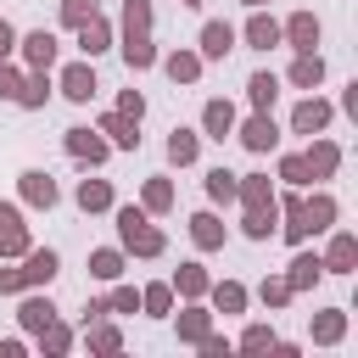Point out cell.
Masks as SVG:
<instances>
[{"mask_svg":"<svg viewBox=\"0 0 358 358\" xmlns=\"http://www.w3.org/2000/svg\"><path fill=\"white\" fill-rule=\"evenodd\" d=\"M112 218H117V241H123V252H134V257H162V229L145 218V207H117L112 201Z\"/></svg>","mask_w":358,"mask_h":358,"instance_id":"6da1fadb","label":"cell"},{"mask_svg":"<svg viewBox=\"0 0 358 358\" xmlns=\"http://www.w3.org/2000/svg\"><path fill=\"white\" fill-rule=\"evenodd\" d=\"M56 90H62L73 106H90V95L101 90V84H95V67H90V56H84V62H67V67H62V78H56Z\"/></svg>","mask_w":358,"mask_h":358,"instance_id":"7a4b0ae2","label":"cell"},{"mask_svg":"<svg viewBox=\"0 0 358 358\" xmlns=\"http://www.w3.org/2000/svg\"><path fill=\"white\" fill-rule=\"evenodd\" d=\"M235 140H241L246 151H257V157H263V151H274V145H280V123H274L268 112H252L246 123H235Z\"/></svg>","mask_w":358,"mask_h":358,"instance_id":"3957f363","label":"cell"},{"mask_svg":"<svg viewBox=\"0 0 358 358\" xmlns=\"http://www.w3.org/2000/svg\"><path fill=\"white\" fill-rule=\"evenodd\" d=\"M34 241H28V224H22V207L17 201H0V257H22Z\"/></svg>","mask_w":358,"mask_h":358,"instance_id":"277c9868","label":"cell"},{"mask_svg":"<svg viewBox=\"0 0 358 358\" xmlns=\"http://www.w3.org/2000/svg\"><path fill=\"white\" fill-rule=\"evenodd\" d=\"M17 50H22V62H28V67H45V73H50V67H56V56H62V45H56V34H50V28L22 34V39H17Z\"/></svg>","mask_w":358,"mask_h":358,"instance_id":"5b68a950","label":"cell"},{"mask_svg":"<svg viewBox=\"0 0 358 358\" xmlns=\"http://www.w3.org/2000/svg\"><path fill=\"white\" fill-rule=\"evenodd\" d=\"M330 117H336V106H330L324 95H308V101H296L291 129H296V134H324V129H330Z\"/></svg>","mask_w":358,"mask_h":358,"instance_id":"8992f818","label":"cell"},{"mask_svg":"<svg viewBox=\"0 0 358 358\" xmlns=\"http://www.w3.org/2000/svg\"><path fill=\"white\" fill-rule=\"evenodd\" d=\"M302 162H308V179H330V173L341 168V145H336V140H324V134H308Z\"/></svg>","mask_w":358,"mask_h":358,"instance_id":"52a82bcc","label":"cell"},{"mask_svg":"<svg viewBox=\"0 0 358 358\" xmlns=\"http://www.w3.org/2000/svg\"><path fill=\"white\" fill-rule=\"evenodd\" d=\"M319 263H324V274H352V268H358V235H352V229H336Z\"/></svg>","mask_w":358,"mask_h":358,"instance_id":"ba28073f","label":"cell"},{"mask_svg":"<svg viewBox=\"0 0 358 358\" xmlns=\"http://www.w3.org/2000/svg\"><path fill=\"white\" fill-rule=\"evenodd\" d=\"M319 34H324V28H319V17H313V11H291V17H285V28H280V39H285L296 56H302V50H313V45H319Z\"/></svg>","mask_w":358,"mask_h":358,"instance_id":"9c48e42d","label":"cell"},{"mask_svg":"<svg viewBox=\"0 0 358 358\" xmlns=\"http://www.w3.org/2000/svg\"><path fill=\"white\" fill-rule=\"evenodd\" d=\"M17 190H22L28 207H45V213L56 207V179H50L45 168H22V173H17Z\"/></svg>","mask_w":358,"mask_h":358,"instance_id":"30bf717a","label":"cell"},{"mask_svg":"<svg viewBox=\"0 0 358 358\" xmlns=\"http://www.w3.org/2000/svg\"><path fill=\"white\" fill-rule=\"evenodd\" d=\"M229 50H235V28H229V22H201L196 56H201V62H224Z\"/></svg>","mask_w":358,"mask_h":358,"instance_id":"8fae6325","label":"cell"},{"mask_svg":"<svg viewBox=\"0 0 358 358\" xmlns=\"http://www.w3.org/2000/svg\"><path fill=\"white\" fill-rule=\"evenodd\" d=\"M95 129L106 134V145H117V151H140V123H134V117H123V112H101Z\"/></svg>","mask_w":358,"mask_h":358,"instance_id":"7c38bea8","label":"cell"},{"mask_svg":"<svg viewBox=\"0 0 358 358\" xmlns=\"http://www.w3.org/2000/svg\"><path fill=\"white\" fill-rule=\"evenodd\" d=\"M56 268H62V257H56L50 246H28V252H22V285H50Z\"/></svg>","mask_w":358,"mask_h":358,"instance_id":"4fadbf2b","label":"cell"},{"mask_svg":"<svg viewBox=\"0 0 358 358\" xmlns=\"http://www.w3.org/2000/svg\"><path fill=\"white\" fill-rule=\"evenodd\" d=\"M235 39H246L252 50H274V45H280V22H274V17H268V11L257 6V11L246 17V28H241Z\"/></svg>","mask_w":358,"mask_h":358,"instance_id":"5bb4252c","label":"cell"},{"mask_svg":"<svg viewBox=\"0 0 358 358\" xmlns=\"http://www.w3.org/2000/svg\"><path fill=\"white\" fill-rule=\"evenodd\" d=\"M67 157H78V162H106V140H101V129H67Z\"/></svg>","mask_w":358,"mask_h":358,"instance_id":"9a60e30c","label":"cell"},{"mask_svg":"<svg viewBox=\"0 0 358 358\" xmlns=\"http://www.w3.org/2000/svg\"><path fill=\"white\" fill-rule=\"evenodd\" d=\"M50 90H56V84H50V73H45V67H28V73H22V84H17V106L39 112V106L50 101Z\"/></svg>","mask_w":358,"mask_h":358,"instance_id":"2e32d148","label":"cell"},{"mask_svg":"<svg viewBox=\"0 0 358 358\" xmlns=\"http://www.w3.org/2000/svg\"><path fill=\"white\" fill-rule=\"evenodd\" d=\"M235 123H241V117H235V106H229V101H207V106H201V129H207V140H218V145H224V140L235 134Z\"/></svg>","mask_w":358,"mask_h":358,"instance_id":"e0dca14e","label":"cell"},{"mask_svg":"<svg viewBox=\"0 0 358 358\" xmlns=\"http://www.w3.org/2000/svg\"><path fill=\"white\" fill-rule=\"evenodd\" d=\"M235 201H241V207H268V201H274L268 173H235Z\"/></svg>","mask_w":358,"mask_h":358,"instance_id":"ac0fdd59","label":"cell"},{"mask_svg":"<svg viewBox=\"0 0 358 358\" xmlns=\"http://www.w3.org/2000/svg\"><path fill=\"white\" fill-rule=\"evenodd\" d=\"M308 336H313L319 347H336V341L347 336V308H324V313H313V324H308Z\"/></svg>","mask_w":358,"mask_h":358,"instance_id":"d6986e66","label":"cell"},{"mask_svg":"<svg viewBox=\"0 0 358 358\" xmlns=\"http://www.w3.org/2000/svg\"><path fill=\"white\" fill-rule=\"evenodd\" d=\"M73 34H78V50H84V56H101V50H106V45H112V22H106V17H101V11H95V17H90V22H78V28H73Z\"/></svg>","mask_w":358,"mask_h":358,"instance_id":"ffe728a7","label":"cell"},{"mask_svg":"<svg viewBox=\"0 0 358 358\" xmlns=\"http://www.w3.org/2000/svg\"><path fill=\"white\" fill-rule=\"evenodd\" d=\"M73 201H78L84 213H112V201H117V196H112V185H106V179H78Z\"/></svg>","mask_w":358,"mask_h":358,"instance_id":"44dd1931","label":"cell"},{"mask_svg":"<svg viewBox=\"0 0 358 358\" xmlns=\"http://www.w3.org/2000/svg\"><path fill=\"white\" fill-rule=\"evenodd\" d=\"M302 218H308V235H324V229L336 224V196H330V190L308 196V201H302Z\"/></svg>","mask_w":358,"mask_h":358,"instance_id":"7402d4cb","label":"cell"},{"mask_svg":"<svg viewBox=\"0 0 358 358\" xmlns=\"http://www.w3.org/2000/svg\"><path fill=\"white\" fill-rule=\"evenodd\" d=\"M319 274H324L319 252H296V257H291V274H285V285H291V291H313V285H319Z\"/></svg>","mask_w":358,"mask_h":358,"instance_id":"603a6c76","label":"cell"},{"mask_svg":"<svg viewBox=\"0 0 358 358\" xmlns=\"http://www.w3.org/2000/svg\"><path fill=\"white\" fill-rule=\"evenodd\" d=\"M123 62H129V73L157 67V45H151V34H123Z\"/></svg>","mask_w":358,"mask_h":358,"instance_id":"cb8c5ba5","label":"cell"},{"mask_svg":"<svg viewBox=\"0 0 358 358\" xmlns=\"http://www.w3.org/2000/svg\"><path fill=\"white\" fill-rule=\"evenodd\" d=\"M162 62V73L173 78V84H196L201 78V56L196 50H173V56H157Z\"/></svg>","mask_w":358,"mask_h":358,"instance_id":"d4e9b609","label":"cell"},{"mask_svg":"<svg viewBox=\"0 0 358 358\" xmlns=\"http://www.w3.org/2000/svg\"><path fill=\"white\" fill-rule=\"evenodd\" d=\"M291 84H296V90H319V84H324V56H319V50H302V56L291 62Z\"/></svg>","mask_w":358,"mask_h":358,"instance_id":"484cf974","label":"cell"},{"mask_svg":"<svg viewBox=\"0 0 358 358\" xmlns=\"http://www.w3.org/2000/svg\"><path fill=\"white\" fill-rule=\"evenodd\" d=\"M224 235H229V229H224L213 213H190V241H196L201 252H218V246H224Z\"/></svg>","mask_w":358,"mask_h":358,"instance_id":"4316f807","label":"cell"},{"mask_svg":"<svg viewBox=\"0 0 358 358\" xmlns=\"http://www.w3.org/2000/svg\"><path fill=\"white\" fill-rule=\"evenodd\" d=\"M17 319H22V330H28V336H39V330L56 319V302H50V296H22Z\"/></svg>","mask_w":358,"mask_h":358,"instance_id":"83f0119b","label":"cell"},{"mask_svg":"<svg viewBox=\"0 0 358 358\" xmlns=\"http://www.w3.org/2000/svg\"><path fill=\"white\" fill-rule=\"evenodd\" d=\"M274 218H280V207H274V201H268V207H246L241 235H246V241H268V235H274Z\"/></svg>","mask_w":358,"mask_h":358,"instance_id":"f1b7e54d","label":"cell"},{"mask_svg":"<svg viewBox=\"0 0 358 358\" xmlns=\"http://www.w3.org/2000/svg\"><path fill=\"white\" fill-rule=\"evenodd\" d=\"M274 95H280V78H274V73H252V78H246V101H252V112H268Z\"/></svg>","mask_w":358,"mask_h":358,"instance_id":"f546056e","label":"cell"},{"mask_svg":"<svg viewBox=\"0 0 358 358\" xmlns=\"http://www.w3.org/2000/svg\"><path fill=\"white\" fill-rule=\"evenodd\" d=\"M196 151H201V134H190V129H173V134H168V162H173V168H190Z\"/></svg>","mask_w":358,"mask_h":358,"instance_id":"4dcf8cb0","label":"cell"},{"mask_svg":"<svg viewBox=\"0 0 358 358\" xmlns=\"http://www.w3.org/2000/svg\"><path fill=\"white\" fill-rule=\"evenodd\" d=\"M207 285H213V280H207L201 263H179V274H173V291H179V296L196 302V296H207Z\"/></svg>","mask_w":358,"mask_h":358,"instance_id":"1f68e13d","label":"cell"},{"mask_svg":"<svg viewBox=\"0 0 358 358\" xmlns=\"http://www.w3.org/2000/svg\"><path fill=\"white\" fill-rule=\"evenodd\" d=\"M213 291V308L218 313H246V285L241 280H218V285H207Z\"/></svg>","mask_w":358,"mask_h":358,"instance_id":"d6a6232c","label":"cell"},{"mask_svg":"<svg viewBox=\"0 0 358 358\" xmlns=\"http://www.w3.org/2000/svg\"><path fill=\"white\" fill-rule=\"evenodd\" d=\"M207 330H213V313H207L201 302H190V308L179 313V341H190V347H196V341H201Z\"/></svg>","mask_w":358,"mask_h":358,"instance_id":"836d02e7","label":"cell"},{"mask_svg":"<svg viewBox=\"0 0 358 358\" xmlns=\"http://www.w3.org/2000/svg\"><path fill=\"white\" fill-rule=\"evenodd\" d=\"M90 274L112 285V280L123 274V252H117V246H95V252H90Z\"/></svg>","mask_w":358,"mask_h":358,"instance_id":"e575fe53","label":"cell"},{"mask_svg":"<svg viewBox=\"0 0 358 358\" xmlns=\"http://www.w3.org/2000/svg\"><path fill=\"white\" fill-rule=\"evenodd\" d=\"M140 313L168 319V313H173V285H162V280H157V285H145V291H140Z\"/></svg>","mask_w":358,"mask_h":358,"instance_id":"d590c367","label":"cell"},{"mask_svg":"<svg viewBox=\"0 0 358 358\" xmlns=\"http://www.w3.org/2000/svg\"><path fill=\"white\" fill-rule=\"evenodd\" d=\"M140 201H145V213H168V207H173V185H168V179L157 173V179H145Z\"/></svg>","mask_w":358,"mask_h":358,"instance_id":"8d00e7d4","label":"cell"},{"mask_svg":"<svg viewBox=\"0 0 358 358\" xmlns=\"http://www.w3.org/2000/svg\"><path fill=\"white\" fill-rule=\"evenodd\" d=\"M123 34H151V0H123Z\"/></svg>","mask_w":358,"mask_h":358,"instance_id":"74e56055","label":"cell"},{"mask_svg":"<svg viewBox=\"0 0 358 358\" xmlns=\"http://www.w3.org/2000/svg\"><path fill=\"white\" fill-rule=\"evenodd\" d=\"M73 347V330L62 324V319H50L45 330H39V352H67Z\"/></svg>","mask_w":358,"mask_h":358,"instance_id":"f35d334b","label":"cell"},{"mask_svg":"<svg viewBox=\"0 0 358 358\" xmlns=\"http://www.w3.org/2000/svg\"><path fill=\"white\" fill-rule=\"evenodd\" d=\"M84 330H90V352H117V347H123V336H117V324H95V319H90Z\"/></svg>","mask_w":358,"mask_h":358,"instance_id":"ab89813d","label":"cell"},{"mask_svg":"<svg viewBox=\"0 0 358 358\" xmlns=\"http://www.w3.org/2000/svg\"><path fill=\"white\" fill-rule=\"evenodd\" d=\"M280 179H285L291 190H302V185H313V179H308V162H302V151H291V157H280Z\"/></svg>","mask_w":358,"mask_h":358,"instance_id":"60d3db41","label":"cell"},{"mask_svg":"<svg viewBox=\"0 0 358 358\" xmlns=\"http://www.w3.org/2000/svg\"><path fill=\"white\" fill-rule=\"evenodd\" d=\"M257 296H263V308H285L296 291L285 285V274H274V280H263V285H257Z\"/></svg>","mask_w":358,"mask_h":358,"instance_id":"b9f144b4","label":"cell"},{"mask_svg":"<svg viewBox=\"0 0 358 358\" xmlns=\"http://www.w3.org/2000/svg\"><path fill=\"white\" fill-rule=\"evenodd\" d=\"M207 196H213V201H235V173H229V168H213V173H207Z\"/></svg>","mask_w":358,"mask_h":358,"instance_id":"7bdbcfd3","label":"cell"},{"mask_svg":"<svg viewBox=\"0 0 358 358\" xmlns=\"http://www.w3.org/2000/svg\"><path fill=\"white\" fill-rule=\"evenodd\" d=\"M268 347H274V330H268V324H246L241 352H268Z\"/></svg>","mask_w":358,"mask_h":358,"instance_id":"ee69618b","label":"cell"},{"mask_svg":"<svg viewBox=\"0 0 358 358\" xmlns=\"http://www.w3.org/2000/svg\"><path fill=\"white\" fill-rule=\"evenodd\" d=\"M106 313H140V291L134 285H117L112 302H106Z\"/></svg>","mask_w":358,"mask_h":358,"instance_id":"f6af8a7d","label":"cell"},{"mask_svg":"<svg viewBox=\"0 0 358 358\" xmlns=\"http://www.w3.org/2000/svg\"><path fill=\"white\" fill-rule=\"evenodd\" d=\"M95 17V0H62V22L67 28H78V22H90Z\"/></svg>","mask_w":358,"mask_h":358,"instance_id":"bcb514c9","label":"cell"},{"mask_svg":"<svg viewBox=\"0 0 358 358\" xmlns=\"http://www.w3.org/2000/svg\"><path fill=\"white\" fill-rule=\"evenodd\" d=\"M117 112L140 123V117H145V95H140V90H123V95H117Z\"/></svg>","mask_w":358,"mask_h":358,"instance_id":"7dc6e473","label":"cell"},{"mask_svg":"<svg viewBox=\"0 0 358 358\" xmlns=\"http://www.w3.org/2000/svg\"><path fill=\"white\" fill-rule=\"evenodd\" d=\"M22 291V268H11V257H0V296H17Z\"/></svg>","mask_w":358,"mask_h":358,"instance_id":"c3c4849f","label":"cell"},{"mask_svg":"<svg viewBox=\"0 0 358 358\" xmlns=\"http://www.w3.org/2000/svg\"><path fill=\"white\" fill-rule=\"evenodd\" d=\"M17 84H22V73L11 67V56L0 62V101H17Z\"/></svg>","mask_w":358,"mask_h":358,"instance_id":"681fc988","label":"cell"},{"mask_svg":"<svg viewBox=\"0 0 358 358\" xmlns=\"http://www.w3.org/2000/svg\"><path fill=\"white\" fill-rule=\"evenodd\" d=\"M196 347H201L207 358H229V341H224V336H213V330H207V336H201Z\"/></svg>","mask_w":358,"mask_h":358,"instance_id":"f907efd6","label":"cell"},{"mask_svg":"<svg viewBox=\"0 0 358 358\" xmlns=\"http://www.w3.org/2000/svg\"><path fill=\"white\" fill-rule=\"evenodd\" d=\"M6 56H17V28L0 17V62H6Z\"/></svg>","mask_w":358,"mask_h":358,"instance_id":"816d5d0a","label":"cell"},{"mask_svg":"<svg viewBox=\"0 0 358 358\" xmlns=\"http://www.w3.org/2000/svg\"><path fill=\"white\" fill-rule=\"evenodd\" d=\"M0 358H22V341H17V336H6V341H0Z\"/></svg>","mask_w":358,"mask_h":358,"instance_id":"f5cc1de1","label":"cell"},{"mask_svg":"<svg viewBox=\"0 0 358 358\" xmlns=\"http://www.w3.org/2000/svg\"><path fill=\"white\" fill-rule=\"evenodd\" d=\"M241 6H246V11H257V6H268V0H241Z\"/></svg>","mask_w":358,"mask_h":358,"instance_id":"db71d44e","label":"cell"},{"mask_svg":"<svg viewBox=\"0 0 358 358\" xmlns=\"http://www.w3.org/2000/svg\"><path fill=\"white\" fill-rule=\"evenodd\" d=\"M179 6H201V0H179Z\"/></svg>","mask_w":358,"mask_h":358,"instance_id":"11a10c76","label":"cell"}]
</instances>
